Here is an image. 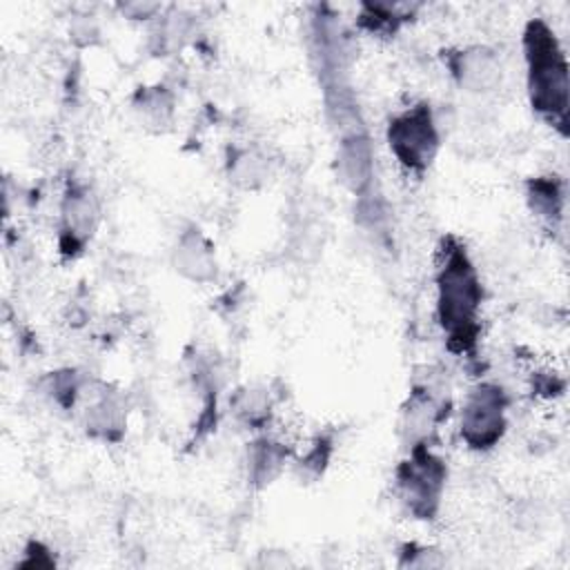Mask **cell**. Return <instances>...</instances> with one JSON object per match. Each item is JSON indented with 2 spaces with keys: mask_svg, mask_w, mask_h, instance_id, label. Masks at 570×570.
<instances>
[{
  "mask_svg": "<svg viewBox=\"0 0 570 570\" xmlns=\"http://www.w3.org/2000/svg\"><path fill=\"white\" fill-rule=\"evenodd\" d=\"M387 145L410 171H423L439 151V131L428 102H419L394 116L387 125Z\"/></svg>",
  "mask_w": 570,
  "mask_h": 570,
  "instance_id": "obj_4",
  "label": "cell"
},
{
  "mask_svg": "<svg viewBox=\"0 0 570 570\" xmlns=\"http://www.w3.org/2000/svg\"><path fill=\"white\" fill-rule=\"evenodd\" d=\"M505 432V394L501 387L476 385L461 410V436L474 450L492 448Z\"/></svg>",
  "mask_w": 570,
  "mask_h": 570,
  "instance_id": "obj_5",
  "label": "cell"
},
{
  "mask_svg": "<svg viewBox=\"0 0 570 570\" xmlns=\"http://www.w3.org/2000/svg\"><path fill=\"white\" fill-rule=\"evenodd\" d=\"M481 298V281L465 247L450 240L443 247V261L436 272V314L454 352H465L474 345Z\"/></svg>",
  "mask_w": 570,
  "mask_h": 570,
  "instance_id": "obj_1",
  "label": "cell"
},
{
  "mask_svg": "<svg viewBox=\"0 0 570 570\" xmlns=\"http://www.w3.org/2000/svg\"><path fill=\"white\" fill-rule=\"evenodd\" d=\"M96 205L91 200V194L85 189H73L62 205V232L65 236H71V245L78 247L85 243V238L91 234L96 225Z\"/></svg>",
  "mask_w": 570,
  "mask_h": 570,
  "instance_id": "obj_8",
  "label": "cell"
},
{
  "mask_svg": "<svg viewBox=\"0 0 570 570\" xmlns=\"http://www.w3.org/2000/svg\"><path fill=\"white\" fill-rule=\"evenodd\" d=\"M138 111H140L142 118L158 125V122H165L171 116V100H169V96H165V91L151 89V91L140 94Z\"/></svg>",
  "mask_w": 570,
  "mask_h": 570,
  "instance_id": "obj_13",
  "label": "cell"
},
{
  "mask_svg": "<svg viewBox=\"0 0 570 570\" xmlns=\"http://www.w3.org/2000/svg\"><path fill=\"white\" fill-rule=\"evenodd\" d=\"M528 198H530V205H532V212L543 216V218H552V216H559L561 214V203H563V196H561V189L557 185V180H550V178H539L530 185V191H528Z\"/></svg>",
  "mask_w": 570,
  "mask_h": 570,
  "instance_id": "obj_11",
  "label": "cell"
},
{
  "mask_svg": "<svg viewBox=\"0 0 570 570\" xmlns=\"http://www.w3.org/2000/svg\"><path fill=\"white\" fill-rule=\"evenodd\" d=\"M122 11L131 18H151L158 11V4H122Z\"/></svg>",
  "mask_w": 570,
  "mask_h": 570,
  "instance_id": "obj_14",
  "label": "cell"
},
{
  "mask_svg": "<svg viewBox=\"0 0 570 570\" xmlns=\"http://www.w3.org/2000/svg\"><path fill=\"white\" fill-rule=\"evenodd\" d=\"M407 7L403 4H390V2H365L361 7V22L370 29V31H394L399 27V22H403L407 18L405 13Z\"/></svg>",
  "mask_w": 570,
  "mask_h": 570,
  "instance_id": "obj_10",
  "label": "cell"
},
{
  "mask_svg": "<svg viewBox=\"0 0 570 570\" xmlns=\"http://www.w3.org/2000/svg\"><path fill=\"white\" fill-rule=\"evenodd\" d=\"M174 267L185 278L205 283L212 281L216 274V254L209 238L191 227L178 236V243L174 247Z\"/></svg>",
  "mask_w": 570,
  "mask_h": 570,
  "instance_id": "obj_6",
  "label": "cell"
},
{
  "mask_svg": "<svg viewBox=\"0 0 570 570\" xmlns=\"http://www.w3.org/2000/svg\"><path fill=\"white\" fill-rule=\"evenodd\" d=\"M399 494L407 510L419 519H430L441 501V490L445 483V465L432 454L425 441L414 443L410 459L396 470Z\"/></svg>",
  "mask_w": 570,
  "mask_h": 570,
  "instance_id": "obj_3",
  "label": "cell"
},
{
  "mask_svg": "<svg viewBox=\"0 0 570 570\" xmlns=\"http://www.w3.org/2000/svg\"><path fill=\"white\" fill-rule=\"evenodd\" d=\"M450 69L461 87L470 91L492 89L501 78V65L494 51L485 47H468L450 58Z\"/></svg>",
  "mask_w": 570,
  "mask_h": 570,
  "instance_id": "obj_7",
  "label": "cell"
},
{
  "mask_svg": "<svg viewBox=\"0 0 570 570\" xmlns=\"http://www.w3.org/2000/svg\"><path fill=\"white\" fill-rule=\"evenodd\" d=\"M370 160H372L370 147L356 134L350 140L343 142L341 169H343V178L352 185L354 191H358V189H363L367 185L370 169H372Z\"/></svg>",
  "mask_w": 570,
  "mask_h": 570,
  "instance_id": "obj_9",
  "label": "cell"
},
{
  "mask_svg": "<svg viewBox=\"0 0 570 570\" xmlns=\"http://www.w3.org/2000/svg\"><path fill=\"white\" fill-rule=\"evenodd\" d=\"M283 461V450L276 443L269 441H261L254 448V456H252V474L256 481H267L278 472Z\"/></svg>",
  "mask_w": 570,
  "mask_h": 570,
  "instance_id": "obj_12",
  "label": "cell"
},
{
  "mask_svg": "<svg viewBox=\"0 0 570 570\" xmlns=\"http://www.w3.org/2000/svg\"><path fill=\"white\" fill-rule=\"evenodd\" d=\"M528 94L532 109L566 131L568 122V62L543 20H530L523 31Z\"/></svg>",
  "mask_w": 570,
  "mask_h": 570,
  "instance_id": "obj_2",
  "label": "cell"
}]
</instances>
